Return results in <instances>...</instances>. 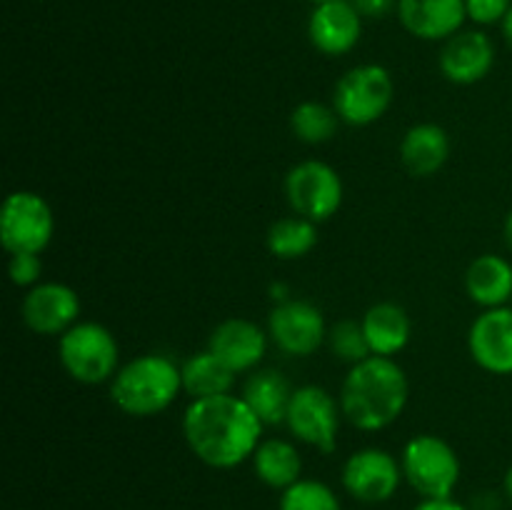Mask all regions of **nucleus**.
<instances>
[{"label":"nucleus","instance_id":"obj_29","mask_svg":"<svg viewBox=\"0 0 512 510\" xmlns=\"http://www.w3.org/2000/svg\"><path fill=\"white\" fill-rule=\"evenodd\" d=\"M512 0H465L468 18L478 25L503 23L505 15L510 13Z\"/></svg>","mask_w":512,"mask_h":510},{"label":"nucleus","instance_id":"obj_9","mask_svg":"<svg viewBox=\"0 0 512 510\" xmlns=\"http://www.w3.org/2000/svg\"><path fill=\"white\" fill-rule=\"evenodd\" d=\"M340 403L320 385H303L293 390L285 425L300 443L330 455L338 448Z\"/></svg>","mask_w":512,"mask_h":510},{"label":"nucleus","instance_id":"obj_7","mask_svg":"<svg viewBox=\"0 0 512 510\" xmlns=\"http://www.w3.org/2000/svg\"><path fill=\"white\" fill-rule=\"evenodd\" d=\"M55 233L48 200L33 190H18L5 198L0 210V243L10 255L43 253Z\"/></svg>","mask_w":512,"mask_h":510},{"label":"nucleus","instance_id":"obj_21","mask_svg":"<svg viewBox=\"0 0 512 510\" xmlns=\"http://www.w3.org/2000/svg\"><path fill=\"white\" fill-rule=\"evenodd\" d=\"M290 398H293V388L273 368L255 370L243 385V400L263 420V425L285 423Z\"/></svg>","mask_w":512,"mask_h":510},{"label":"nucleus","instance_id":"obj_2","mask_svg":"<svg viewBox=\"0 0 512 510\" xmlns=\"http://www.w3.org/2000/svg\"><path fill=\"white\" fill-rule=\"evenodd\" d=\"M410 385L405 370L393 358L370 355L350 365L340 390V410L345 420L365 433H375L403 415Z\"/></svg>","mask_w":512,"mask_h":510},{"label":"nucleus","instance_id":"obj_19","mask_svg":"<svg viewBox=\"0 0 512 510\" xmlns=\"http://www.w3.org/2000/svg\"><path fill=\"white\" fill-rule=\"evenodd\" d=\"M465 290L483 308H503L512 298V265L503 255H480L465 273Z\"/></svg>","mask_w":512,"mask_h":510},{"label":"nucleus","instance_id":"obj_4","mask_svg":"<svg viewBox=\"0 0 512 510\" xmlns=\"http://www.w3.org/2000/svg\"><path fill=\"white\" fill-rule=\"evenodd\" d=\"M58 358L65 373L83 385H100L113 380L120 368V348L105 325L80 320L60 335Z\"/></svg>","mask_w":512,"mask_h":510},{"label":"nucleus","instance_id":"obj_31","mask_svg":"<svg viewBox=\"0 0 512 510\" xmlns=\"http://www.w3.org/2000/svg\"><path fill=\"white\" fill-rule=\"evenodd\" d=\"M413 510H468V508L460 505L458 500L453 498H428V500H420Z\"/></svg>","mask_w":512,"mask_h":510},{"label":"nucleus","instance_id":"obj_30","mask_svg":"<svg viewBox=\"0 0 512 510\" xmlns=\"http://www.w3.org/2000/svg\"><path fill=\"white\" fill-rule=\"evenodd\" d=\"M363 18H385L390 10H398V0H350Z\"/></svg>","mask_w":512,"mask_h":510},{"label":"nucleus","instance_id":"obj_28","mask_svg":"<svg viewBox=\"0 0 512 510\" xmlns=\"http://www.w3.org/2000/svg\"><path fill=\"white\" fill-rule=\"evenodd\" d=\"M40 273H43V263H40L38 253L10 255L8 275L15 285H20V288H33V285H38Z\"/></svg>","mask_w":512,"mask_h":510},{"label":"nucleus","instance_id":"obj_23","mask_svg":"<svg viewBox=\"0 0 512 510\" xmlns=\"http://www.w3.org/2000/svg\"><path fill=\"white\" fill-rule=\"evenodd\" d=\"M183 370V390L193 400L200 398H215V395H225L233 390L235 385V370H230L223 360L210 350L195 353L180 365Z\"/></svg>","mask_w":512,"mask_h":510},{"label":"nucleus","instance_id":"obj_26","mask_svg":"<svg viewBox=\"0 0 512 510\" xmlns=\"http://www.w3.org/2000/svg\"><path fill=\"white\" fill-rule=\"evenodd\" d=\"M280 510H343L340 498L320 480L300 478L280 495Z\"/></svg>","mask_w":512,"mask_h":510},{"label":"nucleus","instance_id":"obj_11","mask_svg":"<svg viewBox=\"0 0 512 510\" xmlns=\"http://www.w3.org/2000/svg\"><path fill=\"white\" fill-rule=\"evenodd\" d=\"M268 333L283 353L308 358L328 338L325 318L308 300H283L270 310Z\"/></svg>","mask_w":512,"mask_h":510},{"label":"nucleus","instance_id":"obj_34","mask_svg":"<svg viewBox=\"0 0 512 510\" xmlns=\"http://www.w3.org/2000/svg\"><path fill=\"white\" fill-rule=\"evenodd\" d=\"M505 495H508V500L512 503V465L508 468V473H505Z\"/></svg>","mask_w":512,"mask_h":510},{"label":"nucleus","instance_id":"obj_33","mask_svg":"<svg viewBox=\"0 0 512 510\" xmlns=\"http://www.w3.org/2000/svg\"><path fill=\"white\" fill-rule=\"evenodd\" d=\"M503 233H505V243H508V248H510V253H512V210L508 213V218H505Z\"/></svg>","mask_w":512,"mask_h":510},{"label":"nucleus","instance_id":"obj_14","mask_svg":"<svg viewBox=\"0 0 512 510\" xmlns=\"http://www.w3.org/2000/svg\"><path fill=\"white\" fill-rule=\"evenodd\" d=\"M308 35L315 50L325 55H345L363 35V15L350 0H328L315 5L308 20Z\"/></svg>","mask_w":512,"mask_h":510},{"label":"nucleus","instance_id":"obj_13","mask_svg":"<svg viewBox=\"0 0 512 510\" xmlns=\"http://www.w3.org/2000/svg\"><path fill=\"white\" fill-rule=\"evenodd\" d=\"M475 363L495 375H512V308H488L475 318L468 333Z\"/></svg>","mask_w":512,"mask_h":510},{"label":"nucleus","instance_id":"obj_18","mask_svg":"<svg viewBox=\"0 0 512 510\" xmlns=\"http://www.w3.org/2000/svg\"><path fill=\"white\" fill-rule=\"evenodd\" d=\"M450 155V140L440 125L418 123L403 135L400 143V160L405 170L415 178H430L438 173Z\"/></svg>","mask_w":512,"mask_h":510},{"label":"nucleus","instance_id":"obj_24","mask_svg":"<svg viewBox=\"0 0 512 510\" xmlns=\"http://www.w3.org/2000/svg\"><path fill=\"white\" fill-rule=\"evenodd\" d=\"M318 245V223L308 218H280L268 230V250L280 260H295L308 255Z\"/></svg>","mask_w":512,"mask_h":510},{"label":"nucleus","instance_id":"obj_32","mask_svg":"<svg viewBox=\"0 0 512 510\" xmlns=\"http://www.w3.org/2000/svg\"><path fill=\"white\" fill-rule=\"evenodd\" d=\"M503 35H505V40H508L510 48H512V8H510V13L505 15V20H503Z\"/></svg>","mask_w":512,"mask_h":510},{"label":"nucleus","instance_id":"obj_27","mask_svg":"<svg viewBox=\"0 0 512 510\" xmlns=\"http://www.w3.org/2000/svg\"><path fill=\"white\" fill-rule=\"evenodd\" d=\"M328 343L335 358L350 365L360 363V360L373 355L370 353L368 338L363 333V325L355 323V320H340V323H335L328 330Z\"/></svg>","mask_w":512,"mask_h":510},{"label":"nucleus","instance_id":"obj_8","mask_svg":"<svg viewBox=\"0 0 512 510\" xmlns=\"http://www.w3.org/2000/svg\"><path fill=\"white\" fill-rule=\"evenodd\" d=\"M285 195L295 215L323 223L343 205V180L333 165L323 160H303L285 175Z\"/></svg>","mask_w":512,"mask_h":510},{"label":"nucleus","instance_id":"obj_22","mask_svg":"<svg viewBox=\"0 0 512 510\" xmlns=\"http://www.w3.org/2000/svg\"><path fill=\"white\" fill-rule=\"evenodd\" d=\"M250 460H253L255 475L268 488L288 490L290 485H295L303 478V458H300V450L293 443H288V440H263Z\"/></svg>","mask_w":512,"mask_h":510},{"label":"nucleus","instance_id":"obj_17","mask_svg":"<svg viewBox=\"0 0 512 510\" xmlns=\"http://www.w3.org/2000/svg\"><path fill=\"white\" fill-rule=\"evenodd\" d=\"M398 18L420 40H448L460 33L468 10L465 0H398Z\"/></svg>","mask_w":512,"mask_h":510},{"label":"nucleus","instance_id":"obj_15","mask_svg":"<svg viewBox=\"0 0 512 510\" xmlns=\"http://www.w3.org/2000/svg\"><path fill=\"white\" fill-rule=\"evenodd\" d=\"M495 45L480 30H460L440 50V70L455 85L480 83L493 70Z\"/></svg>","mask_w":512,"mask_h":510},{"label":"nucleus","instance_id":"obj_10","mask_svg":"<svg viewBox=\"0 0 512 510\" xmlns=\"http://www.w3.org/2000/svg\"><path fill=\"white\" fill-rule=\"evenodd\" d=\"M400 480H403V465L388 450H355L343 465V488L360 503H385L398 493Z\"/></svg>","mask_w":512,"mask_h":510},{"label":"nucleus","instance_id":"obj_16","mask_svg":"<svg viewBox=\"0 0 512 510\" xmlns=\"http://www.w3.org/2000/svg\"><path fill=\"white\" fill-rule=\"evenodd\" d=\"M210 353L218 355L230 370L245 373V370L258 368L260 360L268 350V335L260 325L245 318H228L213 330L208 343Z\"/></svg>","mask_w":512,"mask_h":510},{"label":"nucleus","instance_id":"obj_12","mask_svg":"<svg viewBox=\"0 0 512 510\" xmlns=\"http://www.w3.org/2000/svg\"><path fill=\"white\" fill-rule=\"evenodd\" d=\"M25 325L38 335H63L78 323L80 298L65 283H38L23 298Z\"/></svg>","mask_w":512,"mask_h":510},{"label":"nucleus","instance_id":"obj_5","mask_svg":"<svg viewBox=\"0 0 512 510\" xmlns=\"http://www.w3.org/2000/svg\"><path fill=\"white\" fill-rule=\"evenodd\" d=\"M403 478L423 500L428 498H453V490L460 480V458L453 445L445 443L438 435H415L405 443Z\"/></svg>","mask_w":512,"mask_h":510},{"label":"nucleus","instance_id":"obj_1","mask_svg":"<svg viewBox=\"0 0 512 510\" xmlns=\"http://www.w3.org/2000/svg\"><path fill=\"white\" fill-rule=\"evenodd\" d=\"M183 435L200 463L218 470L238 468L263 443V420L250 410L243 395L200 398L185 408Z\"/></svg>","mask_w":512,"mask_h":510},{"label":"nucleus","instance_id":"obj_25","mask_svg":"<svg viewBox=\"0 0 512 510\" xmlns=\"http://www.w3.org/2000/svg\"><path fill=\"white\" fill-rule=\"evenodd\" d=\"M338 120L340 115L335 113V108L315 103V100H305L290 115V128H293L295 138L303 140V143L320 145L333 138L335 130H338Z\"/></svg>","mask_w":512,"mask_h":510},{"label":"nucleus","instance_id":"obj_6","mask_svg":"<svg viewBox=\"0 0 512 510\" xmlns=\"http://www.w3.org/2000/svg\"><path fill=\"white\" fill-rule=\"evenodd\" d=\"M393 90V78L383 65H358L350 68L335 85L333 108L343 123L363 128L388 113Z\"/></svg>","mask_w":512,"mask_h":510},{"label":"nucleus","instance_id":"obj_35","mask_svg":"<svg viewBox=\"0 0 512 510\" xmlns=\"http://www.w3.org/2000/svg\"><path fill=\"white\" fill-rule=\"evenodd\" d=\"M310 3H315V5H320V3H328V0H310Z\"/></svg>","mask_w":512,"mask_h":510},{"label":"nucleus","instance_id":"obj_20","mask_svg":"<svg viewBox=\"0 0 512 510\" xmlns=\"http://www.w3.org/2000/svg\"><path fill=\"white\" fill-rule=\"evenodd\" d=\"M363 333L368 338L370 353L393 358L408 345L410 340V318L405 308L398 303H375L360 320Z\"/></svg>","mask_w":512,"mask_h":510},{"label":"nucleus","instance_id":"obj_3","mask_svg":"<svg viewBox=\"0 0 512 510\" xmlns=\"http://www.w3.org/2000/svg\"><path fill=\"white\" fill-rule=\"evenodd\" d=\"M183 390V370L168 355L148 353L120 365L110 380V400L133 418H150L175 403Z\"/></svg>","mask_w":512,"mask_h":510}]
</instances>
